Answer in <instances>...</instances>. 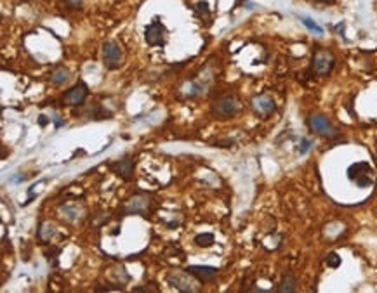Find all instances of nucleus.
<instances>
[{"label": "nucleus", "instance_id": "nucleus-11", "mask_svg": "<svg viewBox=\"0 0 377 293\" xmlns=\"http://www.w3.org/2000/svg\"><path fill=\"white\" fill-rule=\"evenodd\" d=\"M167 281L171 283L174 288L181 291H196V288L193 286V281H190L185 274H179V272H171L167 276Z\"/></svg>", "mask_w": 377, "mask_h": 293}, {"label": "nucleus", "instance_id": "nucleus-16", "mask_svg": "<svg viewBox=\"0 0 377 293\" xmlns=\"http://www.w3.org/2000/svg\"><path fill=\"white\" fill-rule=\"evenodd\" d=\"M196 12H199V16L204 19V16H205V19H209L210 17V11H209V4L207 2H199L196 4Z\"/></svg>", "mask_w": 377, "mask_h": 293}, {"label": "nucleus", "instance_id": "nucleus-14", "mask_svg": "<svg viewBox=\"0 0 377 293\" xmlns=\"http://www.w3.org/2000/svg\"><path fill=\"white\" fill-rule=\"evenodd\" d=\"M277 291H282V293H291V291H296V278L294 276H291V274H289V276H285L283 278V281L280 283V286L277 288Z\"/></svg>", "mask_w": 377, "mask_h": 293}, {"label": "nucleus", "instance_id": "nucleus-1", "mask_svg": "<svg viewBox=\"0 0 377 293\" xmlns=\"http://www.w3.org/2000/svg\"><path fill=\"white\" fill-rule=\"evenodd\" d=\"M348 179L358 187H369L374 184V168L367 162L353 163L348 168Z\"/></svg>", "mask_w": 377, "mask_h": 293}, {"label": "nucleus", "instance_id": "nucleus-7", "mask_svg": "<svg viewBox=\"0 0 377 293\" xmlns=\"http://www.w3.org/2000/svg\"><path fill=\"white\" fill-rule=\"evenodd\" d=\"M87 94H89V89H87V85L84 82H79L75 87H71L70 90H68L66 94H64L63 101L68 104V106H80L82 103L85 101Z\"/></svg>", "mask_w": 377, "mask_h": 293}, {"label": "nucleus", "instance_id": "nucleus-10", "mask_svg": "<svg viewBox=\"0 0 377 293\" xmlns=\"http://www.w3.org/2000/svg\"><path fill=\"white\" fill-rule=\"evenodd\" d=\"M110 168H112L118 177H122L123 181H131L132 173H134V162H132L131 158H123L120 162L113 163Z\"/></svg>", "mask_w": 377, "mask_h": 293}, {"label": "nucleus", "instance_id": "nucleus-9", "mask_svg": "<svg viewBox=\"0 0 377 293\" xmlns=\"http://www.w3.org/2000/svg\"><path fill=\"white\" fill-rule=\"evenodd\" d=\"M252 108L257 114L261 116H268L275 111V101L270 97V95H257L252 101Z\"/></svg>", "mask_w": 377, "mask_h": 293}, {"label": "nucleus", "instance_id": "nucleus-20", "mask_svg": "<svg viewBox=\"0 0 377 293\" xmlns=\"http://www.w3.org/2000/svg\"><path fill=\"white\" fill-rule=\"evenodd\" d=\"M315 2H318V4H325V6H329V4H334L335 0H315Z\"/></svg>", "mask_w": 377, "mask_h": 293}, {"label": "nucleus", "instance_id": "nucleus-4", "mask_svg": "<svg viewBox=\"0 0 377 293\" xmlns=\"http://www.w3.org/2000/svg\"><path fill=\"white\" fill-rule=\"evenodd\" d=\"M238 109H240V104L235 97L231 95H226V97H221L219 101H216L212 106V114L219 120H224V118L233 116Z\"/></svg>", "mask_w": 377, "mask_h": 293}, {"label": "nucleus", "instance_id": "nucleus-15", "mask_svg": "<svg viewBox=\"0 0 377 293\" xmlns=\"http://www.w3.org/2000/svg\"><path fill=\"white\" fill-rule=\"evenodd\" d=\"M301 21H302V25H304L310 31H313V33H316V35H324V28L316 25V23H315L313 19H311V17L302 16V17H301Z\"/></svg>", "mask_w": 377, "mask_h": 293}, {"label": "nucleus", "instance_id": "nucleus-17", "mask_svg": "<svg viewBox=\"0 0 377 293\" xmlns=\"http://www.w3.org/2000/svg\"><path fill=\"white\" fill-rule=\"evenodd\" d=\"M327 265H329V267H339V265H341V257H339L335 251L329 253L327 255Z\"/></svg>", "mask_w": 377, "mask_h": 293}, {"label": "nucleus", "instance_id": "nucleus-6", "mask_svg": "<svg viewBox=\"0 0 377 293\" xmlns=\"http://www.w3.org/2000/svg\"><path fill=\"white\" fill-rule=\"evenodd\" d=\"M165 35H167V30H165V26L158 19L150 23L145 30V40L151 47H162L165 44Z\"/></svg>", "mask_w": 377, "mask_h": 293}, {"label": "nucleus", "instance_id": "nucleus-2", "mask_svg": "<svg viewBox=\"0 0 377 293\" xmlns=\"http://www.w3.org/2000/svg\"><path fill=\"white\" fill-rule=\"evenodd\" d=\"M103 65L108 70H118L122 65V47L113 40L103 44Z\"/></svg>", "mask_w": 377, "mask_h": 293}, {"label": "nucleus", "instance_id": "nucleus-13", "mask_svg": "<svg viewBox=\"0 0 377 293\" xmlns=\"http://www.w3.org/2000/svg\"><path fill=\"white\" fill-rule=\"evenodd\" d=\"M214 235H210V232H204V235H199L195 236V245L200 246V248H209V246L214 245Z\"/></svg>", "mask_w": 377, "mask_h": 293}, {"label": "nucleus", "instance_id": "nucleus-18", "mask_svg": "<svg viewBox=\"0 0 377 293\" xmlns=\"http://www.w3.org/2000/svg\"><path fill=\"white\" fill-rule=\"evenodd\" d=\"M71 9H80L82 7V0H64Z\"/></svg>", "mask_w": 377, "mask_h": 293}, {"label": "nucleus", "instance_id": "nucleus-8", "mask_svg": "<svg viewBox=\"0 0 377 293\" xmlns=\"http://www.w3.org/2000/svg\"><path fill=\"white\" fill-rule=\"evenodd\" d=\"M186 271L202 283H212L219 276V269L209 267V265H190Z\"/></svg>", "mask_w": 377, "mask_h": 293}, {"label": "nucleus", "instance_id": "nucleus-19", "mask_svg": "<svg viewBox=\"0 0 377 293\" xmlns=\"http://www.w3.org/2000/svg\"><path fill=\"white\" fill-rule=\"evenodd\" d=\"M308 149H310V141H302V148L301 149H299V151H301V154H304V153H308Z\"/></svg>", "mask_w": 377, "mask_h": 293}, {"label": "nucleus", "instance_id": "nucleus-5", "mask_svg": "<svg viewBox=\"0 0 377 293\" xmlns=\"http://www.w3.org/2000/svg\"><path fill=\"white\" fill-rule=\"evenodd\" d=\"M308 123H310V129L321 137H329V139H332V137L337 135L335 127L329 122V118L324 116V114H311Z\"/></svg>", "mask_w": 377, "mask_h": 293}, {"label": "nucleus", "instance_id": "nucleus-12", "mask_svg": "<svg viewBox=\"0 0 377 293\" xmlns=\"http://www.w3.org/2000/svg\"><path fill=\"white\" fill-rule=\"evenodd\" d=\"M70 80V71L64 70V68H59L52 73V76H50V82H52L54 85H63L66 84V82Z\"/></svg>", "mask_w": 377, "mask_h": 293}, {"label": "nucleus", "instance_id": "nucleus-3", "mask_svg": "<svg viewBox=\"0 0 377 293\" xmlns=\"http://www.w3.org/2000/svg\"><path fill=\"white\" fill-rule=\"evenodd\" d=\"M334 65L335 59L332 54L327 52V50H318L313 56V61H311V71L318 76H325L334 70Z\"/></svg>", "mask_w": 377, "mask_h": 293}]
</instances>
